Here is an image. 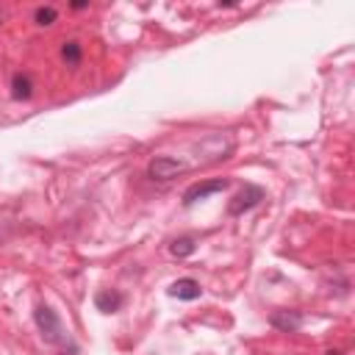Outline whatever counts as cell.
<instances>
[{"label":"cell","mask_w":355,"mask_h":355,"mask_svg":"<svg viewBox=\"0 0 355 355\" xmlns=\"http://www.w3.org/2000/svg\"><path fill=\"white\" fill-rule=\"evenodd\" d=\"M194 250H197V239L194 236H178L169 244V255H175V258H189Z\"/></svg>","instance_id":"9"},{"label":"cell","mask_w":355,"mask_h":355,"mask_svg":"<svg viewBox=\"0 0 355 355\" xmlns=\"http://www.w3.org/2000/svg\"><path fill=\"white\" fill-rule=\"evenodd\" d=\"M302 322H305V316L300 311H275L269 316V324L280 333H297L302 327Z\"/></svg>","instance_id":"6"},{"label":"cell","mask_w":355,"mask_h":355,"mask_svg":"<svg viewBox=\"0 0 355 355\" xmlns=\"http://www.w3.org/2000/svg\"><path fill=\"white\" fill-rule=\"evenodd\" d=\"M263 197H266V191H263L261 186H255V183H244V189H241L239 194H233V200L227 202V214H230V216H241V214L252 211Z\"/></svg>","instance_id":"3"},{"label":"cell","mask_w":355,"mask_h":355,"mask_svg":"<svg viewBox=\"0 0 355 355\" xmlns=\"http://www.w3.org/2000/svg\"><path fill=\"white\" fill-rule=\"evenodd\" d=\"M122 302H125V297L116 288H100L94 294V308L103 311V313H116L122 308Z\"/></svg>","instance_id":"7"},{"label":"cell","mask_w":355,"mask_h":355,"mask_svg":"<svg viewBox=\"0 0 355 355\" xmlns=\"http://www.w3.org/2000/svg\"><path fill=\"white\" fill-rule=\"evenodd\" d=\"M324 355H341V352H338V349H327Z\"/></svg>","instance_id":"12"},{"label":"cell","mask_w":355,"mask_h":355,"mask_svg":"<svg viewBox=\"0 0 355 355\" xmlns=\"http://www.w3.org/2000/svg\"><path fill=\"white\" fill-rule=\"evenodd\" d=\"M186 169H189V164L180 158H172V155H153L147 164V175L153 180H172L178 175H183Z\"/></svg>","instance_id":"2"},{"label":"cell","mask_w":355,"mask_h":355,"mask_svg":"<svg viewBox=\"0 0 355 355\" xmlns=\"http://www.w3.org/2000/svg\"><path fill=\"white\" fill-rule=\"evenodd\" d=\"M55 19H58V11H55L53 6H39V8L33 11V22L42 25V28H50Z\"/></svg>","instance_id":"11"},{"label":"cell","mask_w":355,"mask_h":355,"mask_svg":"<svg viewBox=\"0 0 355 355\" xmlns=\"http://www.w3.org/2000/svg\"><path fill=\"white\" fill-rule=\"evenodd\" d=\"M33 322H36V327H39V333H42L44 344L58 347L61 352H69V355H75V352H78V344L69 338V333L64 330V324H61L58 313H55L50 305L39 302V305H36V311H33Z\"/></svg>","instance_id":"1"},{"label":"cell","mask_w":355,"mask_h":355,"mask_svg":"<svg viewBox=\"0 0 355 355\" xmlns=\"http://www.w3.org/2000/svg\"><path fill=\"white\" fill-rule=\"evenodd\" d=\"M33 94V80L28 72H14L11 75V97L14 100H31Z\"/></svg>","instance_id":"8"},{"label":"cell","mask_w":355,"mask_h":355,"mask_svg":"<svg viewBox=\"0 0 355 355\" xmlns=\"http://www.w3.org/2000/svg\"><path fill=\"white\" fill-rule=\"evenodd\" d=\"M227 186H230V180H227V178L197 180V183H191V186L183 191V205H186V208H191L197 200H205V197H211V194H219V191H225Z\"/></svg>","instance_id":"4"},{"label":"cell","mask_w":355,"mask_h":355,"mask_svg":"<svg viewBox=\"0 0 355 355\" xmlns=\"http://www.w3.org/2000/svg\"><path fill=\"white\" fill-rule=\"evenodd\" d=\"M80 58H83V47H80V42L69 39V42L61 44V61H64L67 67H78Z\"/></svg>","instance_id":"10"},{"label":"cell","mask_w":355,"mask_h":355,"mask_svg":"<svg viewBox=\"0 0 355 355\" xmlns=\"http://www.w3.org/2000/svg\"><path fill=\"white\" fill-rule=\"evenodd\" d=\"M166 294L175 297V300L191 302V300H200V297H202V288H200V283H197L194 277H178V280L166 288Z\"/></svg>","instance_id":"5"}]
</instances>
